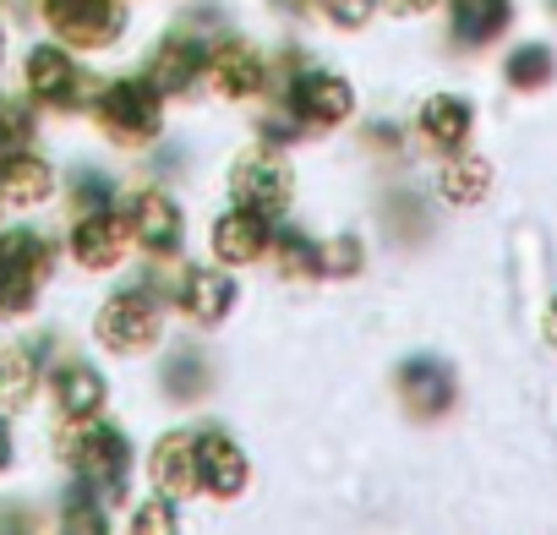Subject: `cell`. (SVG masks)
I'll return each mask as SVG.
<instances>
[{"mask_svg": "<svg viewBox=\"0 0 557 535\" xmlns=\"http://www.w3.org/2000/svg\"><path fill=\"white\" fill-rule=\"evenodd\" d=\"M61 268V246L34 224H0V328L28 323Z\"/></svg>", "mask_w": 557, "mask_h": 535, "instance_id": "6da1fadb", "label": "cell"}, {"mask_svg": "<svg viewBox=\"0 0 557 535\" xmlns=\"http://www.w3.org/2000/svg\"><path fill=\"white\" fill-rule=\"evenodd\" d=\"M55 464H66L77 481H88L99 492V502L110 508L121 492H126V459H132V443L121 426H110L104 415H77V421H55Z\"/></svg>", "mask_w": 557, "mask_h": 535, "instance_id": "7a4b0ae2", "label": "cell"}, {"mask_svg": "<svg viewBox=\"0 0 557 535\" xmlns=\"http://www.w3.org/2000/svg\"><path fill=\"white\" fill-rule=\"evenodd\" d=\"M17 94L39 115H72V110L94 104L99 83L77 66V50H66L61 39H34L17 55Z\"/></svg>", "mask_w": 557, "mask_h": 535, "instance_id": "3957f363", "label": "cell"}, {"mask_svg": "<svg viewBox=\"0 0 557 535\" xmlns=\"http://www.w3.org/2000/svg\"><path fill=\"white\" fill-rule=\"evenodd\" d=\"M159 99L164 94L153 88V77H115V83H99L88 115H94V126L110 142L137 148V142H148L159 132Z\"/></svg>", "mask_w": 557, "mask_h": 535, "instance_id": "277c9868", "label": "cell"}, {"mask_svg": "<svg viewBox=\"0 0 557 535\" xmlns=\"http://www.w3.org/2000/svg\"><path fill=\"white\" fill-rule=\"evenodd\" d=\"M34 12H39L45 34L77 55H99L126 34L121 0H34Z\"/></svg>", "mask_w": 557, "mask_h": 535, "instance_id": "5b68a950", "label": "cell"}, {"mask_svg": "<svg viewBox=\"0 0 557 535\" xmlns=\"http://www.w3.org/2000/svg\"><path fill=\"white\" fill-rule=\"evenodd\" d=\"M137 246L132 235V219L126 208H88V213H72V229H66V257L83 268V274H110L121 268V257Z\"/></svg>", "mask_w": 557, "mask_h": 535, "instance_id": "8992f818", "label": "cell"}, {"mask_svg": "<svg viewBox=\"0 0 557 535\" xmlns=\"http://www.w3.org/2000/svg\"><path fill=\"white\" fill-rule=\"evenodd\" d=\"M94 339L110 356H143L159 339V301L148 290H115L94 312Z\"/></svg>", "mask_w": 557, "mask_h": 535, "instance_id": "52a82bcc", "label": "cell"}, {"mask_svg": "<svg viewBox=\"0 0 557 535\" xmlns=\"http://www.w3.org/2000/svg\"><path fill=\"white\" fill-rule=\"evenodd\" d=\"M45 345L23 334H0V415H28L45 394Z\"/></svg>", "mask_w": 557, "mask_h": 535, "instance_id": "ba28073f", "label": "cell"}, {"mask_svg": "<svg viewBox=\"0 0 557 535\" xmlns=\"http://www.w3.org/2000/svg\"><path fill=\"white\" fill-rule=\"evenodd\" d=\"M55 191H61V170L39 153V142L17 148L12 159H0V208H7V213L28 219V213L50 208Z\"/></svg>", "mask_w": 557, "mask_h": 535, "instance_id": "9c48e42d", "label": "cell"}, {"mask_svg": "<svg viewBox=\"0 0 557 535\" xmlns=\"http://www.w3.org/2000/svg\"><path fill=\"white\" fill-rule=\"evenodd\" d=\"M45 394H50V405H55L61 421L104 415V405H110V383H104V372L88 366V361H50V366H45Z\"/></svg>", "mask_w": 557, "mask_h": 535, "instance_id": "30bf717a", "label": "cell"}, {"mask_svg": "<svg viewBox=\"0 0 557 535\" xmlns=\"http://www.w3.org/2000/svg\"><path fill=\"white\" fill-rule=\"evenodd\" d=\"M230 191L240 208H257V213H278L290 202V170L268 159V153H246L235 170H230Z\"/></svg>", "mask_w": 557, "mask_h": 535, "instance_id": "8fae6325", "label": "cell"}, {"mask_svg": "<svg viewBox=\"0 0 557 535\" xmlns=\"http://www.w3.org/2000/svg\"><path fill=\"white\" fill-rule=\"evenodd\" d=\"M148 481L159 486V497H186L202 486V464H197V437L191 432H164L148 453Z\"/></svg>", "mask_w": 557, "mask_h": 535, "instance_id": "7c38bea8", "label": "cell"}, {"mask_svg": "<svg viewBox=\"0 0 557 535\" xmlns=\"http://www.w3.org/2000/svg\"><path fill=\"white\" fill-rule=\"evenodd\" d=\"M202 77H208V88H213L219 99H251V94L262 88V61H257L251 45L230 39V45H219V50L202 61Z\"/></svg>", "mask_w": 557, "mask_h": 535, "instance_id": "4fadbf2b", "label": "cell"}, {"mask_svg": "<svg viewBox=\"0 0 557 535\" xmlns=\"http://www.w3.org/2000/svg\"><path fill=\"white\" fill-rule=\"evenodd\" d=\"M126 219H132L137 246H148V251H159V257L181 246V208H175L164 191H137V197H126Z\"/></svg>", "mask_w": 557, "mask_h": 535, "instance_id": "5bb4252c", "label": "cell"}, {"mask_svg": "<svg viewBox=\"0 0 557 535\" xmlns=\"http://www.w3.org/2000/svg\"><path fill=\"white\" fill-rule=\"evenodd\" d=\"M197 464H202V486H208L213 497H240V492H246L251 464H246V453H240L230 437H219V432L197 437Z\"/></svg>", "mask_w": 557, "mask_h": 535, "instance_id": "9a60e30c", "label": "cell"}, {"mask_svg": "<svg viewBox=\"0 0 557 535\" xmlns=\"http://www.w3.org/2000/svg\"><path fill=\"white\" fill-rule=\"evenodd\" d=\"M290 99L301 104V115H307L312 126H334V121H345L350 104H356L350 83H345V77H329V72H307Z\"/></svg>", "mask_w": 557, "mask_h": 535, "instance_id": "2e32d148", "label": "cell"}, {"mask_svg": "<svg viewBox=\"0 0 557 535\" xmlns=\"http://www.w3.org/2000/svg\"><path fill=\"white\" fill-rule=\"evenodd\" d=\"M213 251H219V262H251V257H262V251H268V224H262V213H257V208L224 213V219L213 224Z\"/></svg>", "mask_w": 557, "mask_h": 535, "instance_id": "e0dca14e", "label": "cell"}, {"mask_svg": "<svg viewBox=\"0 0 557 535\" xmlns=\"http://www.w3.org/2000/svg\"><path fill=\"white\" fill-rule=\"evenodd\" d=\"M235 301V285L224 274H208V268H191V274L181 279V312L191 323H219Z\"/></svg>", "mask_w": 557, "mask_h": 535, "instance_id": "ac0fdd59", "label": "cell"}, {"mask_svg": "<svg viewBox=\"0 0 557 535\" xmlns=\"http://www.w3.org/2000/svg\"><path fill=\"white\" fill-rule=\"evenodd\" d=\"M197 72H202V50L191 39H164L153 50V66H148V77H153L159 94H186Z\"/></svg>", "mask_w": 557, "mask_h": 535, "instance_id": "d6986e66", "label": "cell"}, {"mask_svg": "<svg viewBox=\"0 0 557 535\" xmlns=\"http://www.w3.org/2000/svg\"><path fill=\"white\" fill-rule=\"evenodd\" d=\"M421 132H426V142H437V148H459V142L470 137V110H465L454 94H437V99H426V110H421Z\"/></svg>", "mask_w": 557, "mask_h": 535, "instance_id": "ffe728a7", "label": "cell"}, {"mask_svg": "<svg viewBox=\"0 0 557 535\" xmlns=\"http://www.w3.org/2000/svg\"><path fill=\"white\" fill-rule=\"evenodd\" d=\"M437 186H443V197L448 202H459V208H470V202H481L486 191H492V164L486 159H448L443 164V175H437Z\"/></svg>", "mask_w": 557, "mask_h": 535, "instance_id": "44dd1931", "label": "cell"}, {"mask_svg": "<svg viewBox=\"0 0 557 535\" xmlns=\"http://www.w3.org/2000/svg\"><path fill=\"white\" fill-rule=\"evenodd\" d=\"M39 142V110L23 94H0V159Z\"/></svg>", "mask_w": 557, "mask_h": 535, "instance_id": "7402d4cb", "label": "cell"}, {"mask_svg": "<svg viewBox=\"0 0 557 535\" xmlns=\"http://www.w3.org/2000/svg\"><path fill=\"white\" fill-rule=\"evenodd\" d=\"M508 17V0H454V28L465 39H492Z\"/></svg>", "mask_w": 557, "mask_h": 535, "instance_id": "603a6c76", "label": "cell"}, {"mask_svg": "<svg viewBox=\"0 0 557 535\" xmlns=\"http://www.w3.org/2000/svg\"><path fill=\"white\" fill-rule=\"evenodd\" d=\"M405 399H410L416 415H437L448 405V377L437 366H410L405 372Z\"/></svg>", "mask_w": 557, "mask_h": 535, "instance_id": "cb8c5ba5", "label": "cell"}, {"mask_svg": "<svg viewBox=\"0 0 557 535\" xmlns=\"http://www.w3.org/2000/svg\"><path fill=\"white\" fill-rule=\"evenodd\" d=\"M546 72H552V55H546V50H519V55L508 61V77H513L519 88H535V83H546Z\"/></svg>", "mask_w": 557, "mask_h": 535, "instance_id": "d4e9b609", "label": "cell"}, {"mask_svg": "<svg viewBox=\"0 0 557 535\" xmlns=\"http://www.w3.org/2000/svg\"><path fill=\"white\" fill-rule=\"evenodd\" d=\"M372 7H377V0H323V17L334 28H367Z\"/></svg>", "mask_w": 557, "mask_h": 535, "instance_id": "484cf974", "label": "cell"}, {"mask_svg": "<svg viewBox=\"0 0 557 535\" xmlns=\"http://www.w3.org/2000/svg\"><path fill=\"white\" fill-rule=\"evenodd\" d=\"M318 268H323V274H356V268H361L356 240H329V246L318 251Z\"/></svg>", "mask_w": 557, "mask_h": 535, "instance_id": "4316f807", "label": "cell"}, {"mask_svg": "<svg viewBox=\"0 0 557 535\" xmlns=\"http://www.w3.org/2000/svg\"><path fill=\"white\" fill-rule=\"evenodd\" d=\"M132 530H143V535H159V530H175V513H170V497H164V502H143V508L132 513Z\"/></svg>", "mask_w": 557, "mask_h": 535, "instance_id": "83f0119b", "label": "cell"}, {"mask_svg": "<svg viewBox=\"0 0 557 535\" xmlns=\"http://www.w3.org/2000/svg\"><path fill=\"white\" fill-rule=\"evenodd\" d=\"M17 470V426L12 415H0V475H12Z\"/></svg>", "mask_w": 557, "mask_h": 535, "instance_id": "f1b7e54d", "label": "cell"}, {"mask_svg": "<svg viewBox=\"0 0 557 535\" xmlns=\"http://www.w3.org/2000/svg\"><path fill=\"white\" fill-rule=\"evenodd\" d=\"M383 7H388V12H426L432 0H383Z\"/></svg>", "mask_w": 557, "mask_h": 535, "instance_id": "f546056e", "label": "cell"}, {"mask_svg": "<svg viewBox=\"0 0 557 535\" xmlns=\"http://www.w3.org/2000/svg\"><path fill=\"white\" fill-rule=\"evenodd\" d=\"M12 61V28H7V17H0V66Z\"/></svg>", "mask_w": 557, "mask_h": 535, "instance_id": "4dcf8cb0", "label": "cell"}, {"mask_svg": "<svg viewBox=\"0 0 557 535\" xmlns=\"http://www.w3.org/2000/svg\"><path fill=\"white\" fill-rule=\"evenodd\" d=\"M546 339L557 345V301H552V312H546Z\"/></svg>", "mask_w": 557, "mask_h": 535, "instance_id": "1f68e13d", "label": "cell"}, {"mask_svg": "<svg viewBox=\"0 0 557 535\" xmlns=\"http://www.w3.org/2000/svg\"><path fill=\"white\" fill-rule=\"evenodd\" d=\"M0 219H7V208H0Z\"/></svg>", "mask_w": 557, "mask_h": 535, "instance_id": "d6a6232c", "label": "cell"}]
</instances>
